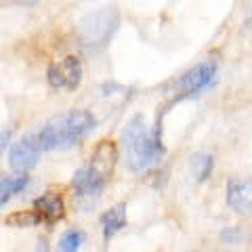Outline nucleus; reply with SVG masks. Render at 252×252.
<instances>
[{
    "mask_svg": "<svg viewBox=\"0 0 252 252\" xmlns=\"http://www.w3.org/2000/svg\"><path fill=\"white\" fill-rule=\"evenodd\" d=\"M122 149L130 170L141 172L160 160L164 147L160 143L158 130H152L143 116H132L122 130Z\"/></svg>",
    "mask_w": 252,
    "mask_h": 252,
    "instance_id": "nucleus-1",
    "label": "nucleus"
},
{
    "mask_svg": "<svg viewBox=\"0 0 252 252\" xmlns=\"http://www.w3.org/2000/svg\"><path fill=\"white\" fill-rule=\"evenodd\" d=\"M94 116L86 109H69L59 116H53L49 122L38 132L42 149H55V147H67L74 145L94 128Z\"/></svg>",
    "mask_w": 252,
    "mask_h": 252,
    "instance_id": "nucleus-2",
    "label": "nucleus"
},
{
    "mask_svg": "<svg viewBox=\"0 0 252 252\" xmlns=\"http://www.w3.org/2000/svg\"><path fill=\"white\" fill-rule=\"evenodd\" d=\"M118 26V13L114 9H103L89 13L80 21V36L84 44H105V40L112 36V32Z\"/></svg>",
    "mask_w": 252,
    "mask_h": 252,
    "instance_id": "nucleus-3",
    "label": "nucleus"
},
{
    "mask_svg": "<svg viewBox=\"0 0 252 252\" xmlns=\"http://www.w3.org/2000/svg\"><path fill=\"white\" fill-rule=\"evenodd\" d=\"M215 76H217V63L215 61L198 63V65L191 67L189 72H185L175 84H172L175 86V93L179 91L177 101L183 99V97H191V94L204 91L212 80H215Z\"/></svg>",
    "mask_w": 252,
    "mask_h": 252,
    "instance_id": "nucleus-4",
    "label": "nucleus"
},
{
    "mask_svg": "<svg viewBox=\"0 0 252 252\" xmlns=\"http://www.w3.org/2000/svg\"><path fill=\"white\" fill-rule=\"evenodd\" d=\"M82 80V63L78 57H65L53 63L49 67V82L55 89H67L74 91Z\"/></svg>",
    "mask_w": 252,
    "mask_h": 252,
    "instance_id": "nucleus-5",
    "label": "nucleus"
},
{
    "mask_svg": "<svg viewBox=\"0 0 252 252\" xmlns=\"http://www.w3.org/2000/svg\"><path fill=\"white\" fill-rule=\"evenodd\" d=\"M42 147L38 135H28L23 137L17 143H13L11 152H9V164L15 172H28L30 168L36 166L38 156H40Z\"/></svg>",
    "mask_w": 252,
    "mask_h": 252,
    "instance_id": "nucleus-6",
    "label": "nucleus"
},
{
    "mask_svg": "<svg viewBox=\"0 0 252 252\" xmlns=\"http://www.w3.org/2000/svg\"><path fill=\"white\" fill-rule=\"evenodd\" d=\"M227 204L238 215L252 217V177L233 179L227 185Z\"/></svg>",
    "mask_w": 252,
    "mask_h": 252,
    "instance_id": "nucleus-7",
    "label": "nucleus"
},
{
    "mask_svg": "<svg viewBox=\"0 0 252 252\" xmlns=\"http://www.w3.org/2000/svg\"><path fill=\"white\" fill-rule=\"evenodd\" d=\"M116 160H118L116 145L112 143V141H101V143L97 145V149L93 152L89 168H91L97 177H101V179H103L105 183H107V179L112 177V172H114Z\"/></svg>",
    "mask_w": 252,
    "mask_h": 252,
    "instance_id": "nucleus-8",
    "label": "nucleus"
},
{
    "mask_svg": "<svg viewBox=\"0 0 252 252\" xmlns=\"http://www.w3.org/2000/svg\"><path fill=\"white\" fill-rule=\"evenodd\" d=\"M72 185H74L78 195H82V198H93V195L101 193V189L105 187V181L94 175L89 166H84L74 175Z\"/></svg>",
    "mask_w": 252,
    "mask_h": 252,
    "instance_id": "nucleus-9",
    "label": "nucleus"
},
{
    "mask_svg": "<svg viewBox=\"0 0 252 252\" xmlns=\"http://www.w3.org/2000/svg\"><path fill=\"white\" fill-rule=\"evenodd\" d=\"M36 208L40 212V217L46 219L49 223H55V220H59L63 217V200L59 193H44L42 198L36 200Z\"/></svg>",
    "mask_w": 252,
    "mask_h": 252,
    "instance_id": "nucleus-10",
    "label": "nucleus"
},
{
    "mask_svg": "<svg viewBox=\"0 0 252 252\" xmlns=\"http://www.w3.org/2000/svg\"><path fill=\"white\" fill-rule=\"evenodd\" d=\"M126 225V204H116L114 208H109L103 217H101V227H103V235L112 238Z\"/></svg>",
    "mask_w": 252,
    "mask_h": 252,
    "instance_id": "nucleus-11",
    "label": "nucleus"
},
{
    "mask_svg": "<svg viewBox=\"0 0 252 252\" xmlns=\"http://www.w3.org/2000/svg\"><path fill=\"white\" fill-rule=\"evenodd\" d=\"M26 185H28V177H11V179L0 181V208H2L15 193H19Z\"/></svg>",
    "mask_w": 252,
    "mask_h": 252,
    "instance_id": "nucleus-12",
    "label": "nucleus"
},
{
    "mask_svg": "<svg viewBox=\"0 0 252 252\" xmlns=\"http://www.w3.org/2000/svg\"><path fill=\"white\" fill-rule=\"evenodd\" d=\"M191 168H193V177L198 183H204L210 172H212V158L208 154H198L191 158Z\"/></svg>",
    "mask_w": 252,
    "mask_h": 252,
    "instance_id": "nucleus-13",
    "label": "nucleus"
},
{
    "mask_svg": "<svg viewBox=\"0 0 252 252\" xmlns=\"http://www.w3.org/2000/svg\"><path fill=\"white\" fill-rule=\"evenodd\" d=\"M42 220L40 212L38 210H21V212H15L6 219V225H13V227H32V225H38Z\"/></svg>",
    "mask_w": 252,
    "mask_h": 252,
    "instance_id": "nucleus-14",
    "label": "nucleus"
},
{
    "mask_svg": "<svg viewBox=\"0 0 252 252\" xmlns=\"http://www.w3.org/2000/svg\"><path fill=\"white\" fill-rule=\"evenodd\" d=\"M82 240H84L82 231H78V229H69V231L63 233V238L59 240L57 252H76L78 248H80Z\"/></svg>",
    "mask_w": 252,
    "mask_h": 252,
    "instance_id": "nucleus-15",
    "label": "nucleus"
},
{
    "mask_svg": "<svg viewBox=\"0 0 252 252\" xmlns=\"http://www.w3.org/2000/svg\"><path fill=\"white\" fill-rule=\"evenodd\" d=\"M11 137H13V128H0V154L9 147Z\"/></svg>",
    "mask_w": 252,
    "mask_h": 252,
    "instance_id": "nucleus-16",
    "label": "nucleus"
},
{
    "mask_svg": "<svg viewBox=\"0 0 252 252\" xmlns=\"http://www.w3.org/2000/svg\"><path fill=\"white\" fill-rule=\"evenodd\" d=\"M36 252H49V246H46V242L38 244V250H36Z\"/></svg>",
    "mask_w": 252,
    "mask_h": 252,
    "instance_id": "nucleus-17",
    "label": "nucleus"
}]
</instances>
